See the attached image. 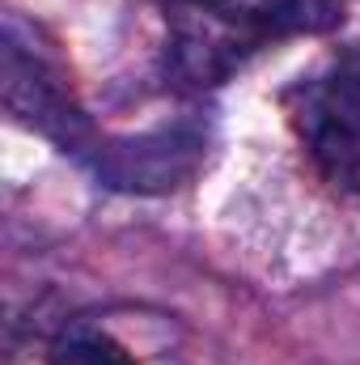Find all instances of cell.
<instances>
[{
  "label": "cell",
  "instance_id": "3957f363",
  "mask_svg": "<svg viewBox=\"0 0 360 365\" xmlns=\"http://www.w3.org/2000/svg\"><path fill=\"white\" fill-rule=\"evenodd\" d=\"M4 106L21 128L47 136L64 158L81 166L102 145V132L73 98L64 73L34 43H26V30L17 17H9L4 26Z\"/></svg>",
  "mask_w": 360,
  "mask_h": 365
},
{
  "label": "cell",
  "instance_id": "7a4b0ae2",
  "mask_svg": "<svg viewBox=\"0 0 360 365\" xmlns=\"http://www.w3.org/2000/svg\"><path fill=\"white\" fill-rule=\"evenodd\" d=\"M280 106L309 166L331 187L360 195V43L297 77Z\"/></svg>",
  "mask_w": 360,
  "mask_h": 365
},
{
  "label": "cell",
  "instance_id": "5b68a950",
  "mask_svg": "<svg viewBox=\"0 0 360 365\" xmlns=\"http://www.w3.org/2000/svg\"><path fill=\"white\" fill-rule=\"evenodd\" d=\"M47 365H140L123 340H115L106 327L93 323H68L51 336Z\"/></svg>",
  "mask_w": 360,
  "mask_h": 365
},
{
  "label": "cell",
  "instance_id": "6da1fadb",
  "mask_svg": "<svg viewBox=\"0 0 360 365\" xmlns=\"http://www.w3.org/2000/svg\"><path fill=\"white\" fill-rule=\"evenodd\" d=\"M166 21L162 73L179 93L233 81L259 51L275 47L263 0H153Z\"/></svg>",
  "mask_w": 360,
  "mask_h": 365
},
{
  "label": "cell",
  "instance_id": "277c9868",
  "mask_svg": "<svg viewBox=\"0 0 360 365\" xmlns=\"http://www.w3.org/2000/svg\"><path fill=\"white\" fill-rule=\"evenodd\" d=\"M203 158H208V123L174 119V123H162L136 136H102L85 170L110 191L166 195L195 179Z\"/></svg>",
  "mask_w": 360,
  "mask_h": 365
}]
</instances>
